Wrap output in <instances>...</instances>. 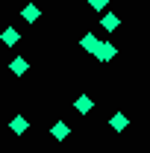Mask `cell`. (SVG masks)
<instances>
[{"label":"cell","mask_w":150,"mask_h":153,"mask_svg":"<svg viewBox=\"0 0 150 153\" xmlns=\"http://www.w3.org/2000/svg\"><path fill=\"white\" fill-rule=\"evenodd\" d=\"M38 15H41V9H38L36 3H27V6L21 9V18L27 21V24H36V21H38Z\"/></svg>","instance_id":"cell-7"},{"label":"cell","mask_w":150,"mask_h":153,"mask_svg":"<svg viewBox=\"0 0 150 153\" xmlns=\"http://www.w3.org/2000/svg\"><path fill=\"white\" fill-rule=\"evenodd\" d=\"M100 27H103V30H109V33H112V30H118V27H121V18H118V15H115V12H106V15H103V18H100Z\"/></svg>","instance_id":"cell-9"},{"label":"cell","mask_w":150,"mask_h":153,"mask_svg":"<svg viewBox=\"0 0 150 153\" xmlns=\"http://www.w3.org/2000/svg\"><path fill=\"white\" fill-rule=\"evenodd\" d=\"M0 41H3L6 47H15V44H18V41H21V33H18V30H15V27H6V30L0 33Z\"/></svg>","instance_id":"cell-4"},{"label":"cell","mask_w":150,"mask_h":153,"mask_svg":"<svg viewBox=\"0 0 150 153\" xmlns=\"http://www.w3.org/2000/svg\"><path fill=\"white\" fill-rule=\"evenodd\" d=\"M9 127H12V133H27V130H30V121H27V118H24V115H15V118H12V121H9Z\"/></svg>","instance_id":"cell-10"},{"label":"cell","mask_w":150,"mask_h":153,"mask_svg":"<svg viewBox=\"0 0 150 153\" xmlns=\"http://www.w3.org/2000/svg\"><path fill=\"white\" fill-rule=\"evenodd\" d=\"M109 127H112L115 133H124L127 127H130V118L124 112H112V118H109Z\"/></svg>","instance_id":"cell-3"},{"label":"cell","mask_w":150,"mask_h":153,"mask_svg":"<svg viewBox=\"0 0 150 153\" xmlns=\"http://www.w3.org/2000/svg\"><path fill=\"white\" fill-rule=\"evenodd\" d=\"M74 109H76L79 115H88V112L94 109V100H91L88 94H79V97L74 100Z\"/></svg>","instance_id":"cell-5"},{"label":"cell","mask_w":150,"mask_h":153,"mask_svg":"<svg viewBox=\"0 0 150 153\" xmlns=\"http://www.w3.org/2000/svg\"><path fill=\"white\" fill-rule=\"evenodd\" d=\"M115 56H118V47H115L112 41H103V44H100V50L94 53V59H97V62H112Z\"/></svg>","instance_id":"cell-1"},{"label":"cell","mask_w":150,"mask_h":153,"mask_svg":"<svg viewBox=\"0 0 150 153\" xmlns=\"http://www.w3.org/2000/svg\"><path fill=\"white\" fill-rule=\"evenodd\" d=\"M50 135H53V138H56V141H65V138H68V135H71V127H68V124H65V121H56V124H53V127H50Z\"/></svg>","instance_id":"cell-6"},{"label":"cell","mask_w":150,"mask_h":153,"mask_svg":"<svg viewBox=\"0 0 150 153\" xmlns=\"http://www.w3.org/2000/svg\"><path fill=\"white\" fill-rule=\"evenodd\" d=\"M100 44H103V41H100V38L94 36V33H85V36L79 38V47H82V50H88V53H97V50H100Z\"/></svg>","instance_id":"cell-2"},{"label":"cell","mask_w":150,"mask_h":153,"mask_svg":"<svg viewBox=\"0 0 150 153\" xmlns=\"http://www.w3.org/2000/svg\"><path fill=\"white\" fill-rule=\"evenodd\" d=\"M106 3H109V0H88V6H91L94 12H103V9H106Z\"/></svg>","instance_id":"cell-11"},{"label":"cell","mask_w":150,"mask_h":153,"mask_svg":"<svg viewBox=\"0 0 150 153\" xmlns=\"http://www.w3.org/2000/svg\"><path fill=\"white\" fill-rule=\"evenodd\" d=\"M27 68H30V62H27V59H24V56H15V59H12V62H9V71H12V74H15V76L27 74Z\"/></svg>","instance_id":"cell-8"}]
</instances>
